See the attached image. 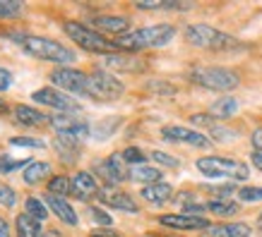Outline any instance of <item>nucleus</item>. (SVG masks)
<instances>
[{
    "label": "nucleus",
    "mask_w": 262,
    "mask_h": 237,
    "mask_svg": "<svg viewBox=\"0 0 262 237\" xmlns=\"http://www.w3.org/2000/svg\"><path fill=\"white\" fill-rule=\"evenodd\" d=\"M48 173H51V166L48 163H32V166L24 170V182L27 185H39L41 180H46Z\"/></svg>",
    "instance_id": "nucleus-26"
},
{
    "label": "nucleus",
    "mask_w": 262,
    "mask_h": 237,
    "mask_svg": "<svg viewBox=\"0 0 262 237\" xmlns=\"http://www.w3.org/2000/svg\"><path fill=\"white\" fill-rule=\"evenodd\" d=\"M253 146H255V151H260V149H262V129L253 132Z\"/></svg>",
    "instance_id": "nucleus-40"
},
{
    "label": "nucleus",
    "mask_w": 262,
    "mask_h": 237,
    "mask_svg": "<svg viewBox=\"0 0 262 237\" xmlns=\"http://www.w3.org/2000/svg\"><path fill=\"white\" fill-rule=\"evenodd\" d=\"M130 19L127 17H118V15H101V17H94V27L99 29H106V32H113V34H120L127 29Z\"/></svg>",
    "instance_id": "nucleus-24"
},
{
    "label": "nucleus",
    "mask_w": 262,
    "mask_h": 237,
    "mask_svg": "<svg viewBox=\"0 0 262 237\" xmlns=\"http://www.w3.org/2000/svg\"><path fill=\"white\" fill-rule=\"evenodd\" d=\"M161 225L176 230H200V228H209V223L202 216H188V214H178V216H161Z\"/></svg>",
    "instance_id": "nucleus-13"
},
{
    "label": "nucleus",
    "mask_w": 262,
    "mask_h": 237,
    "mask_svg": "<svg viewBox=\"0 0 262 237\" xmlns=\"http://www.w3.org/2000/svg\"><path fill=\"white\" fill-rule=\"evenodd\" d=\"M120 156H123V161H127V163H135V166H142V163H144V153L140 149H135V146L125 149Z\"/></svg>",
    "instance_id": "nucleus-34"
},
{
    "label": "nucleus",
    "mask_w": 262,
    "mask_h": 237,
    "mask_svg": "<svg viewBox=\"0 0 262 237\" xmlns=\"http://www.w3.org/2000/svg\"><path fill=\"white\" fill-rule=\"evenodd\" d=\"M0 237H10V228H8V223L0 218Z\"/></svg>",
    "instance_id": "nucleus-42"
},
{
    "label": "nucleus",
    "mask_w": 262,
    "mask_h": 237,
    "mask_svg": "<svg viewBox=\"0 0 262 237\" xmlns=\"http://www.w3.org/2000/svg\"><path fill=\"white\" fill-rule=\"evenodd\" d=\"M27 166V161H10V158L0 156V173L8 175V173H15V170H19V168Z\"/></svg>",
    "instance_id": "nucleus-32"
},
{
    "label": "nucleus",
    "mask_w": 262,
    "mask_h": 237,
    "mask_svg": "<svg viewBox=\"0 0 262 237\" xmlns=\"http://www.w3.org/2000/svg\"><path fill=\"white\" fill-rule=\"evenodd\" d=\"M46 204L51 206V211H53V214H56L63 223H68V225H77V214L72 211V206L68 204L63 197L48 194V197H46Z\"/></svg>",
    "instance_id": "nucleus-17"
},
{
    "label": "nucleus",
    "mask_w": 262,
    "mask_h": 237,
    "mask_svg": "<svg viewBox=\"0 0 262 237\" xmlns=\"http://www.w3.org/2000/svg\"><path fill=\"white\" fill-rule=\"evenodd\" d=\"M257 225H260V228H262V214H260V221H257Z\"/></svg>",
    "instance_id": "nucleus-46"
},
{
    "label": "nucleus",
    "mask_w": 262,
    "mask_h": 237,
    "mask_svg": "<svg viewBox=\"0 0 262 237\" xmlns=\"http://www.w3.org/2000/svg\"><path fill=\"white\" fill-rule=\"evenodd\" d=\"M238 199H243V201H262V187H243V190H238Z\"/></svg>",
    "instance_id": "nucleus-35"
},
{
    "label": "nucleus",
    "mask_w": 262,
    "mask_h": 237,
    "mask_svg": "<svg viewBox=\"0 0 262 237\" xmlns=\"http://www.w3.org/2000/svg\"><path fill=\"white\" fill-rule=\"evenodd\" d=\"M22 12V3L17 0H0V19H10Z\"/></svg>",
    "instance_id": "nucleus-30"
},
{
    "label": "nucleus",
    "mask_w": 262,
    "mask_h": 237,
    "mask_svg": "<svg viewBox=\"0 0 262 237\" xmlns=\"http://www.w3.org/2000/svg\"><path fill=\"white\" fill-rule=\"evenodd\" d=\"M10 84H12V74H10L8 70H3V67H0V91H5Z\"/></svg>",
    "instance_id": "nucleus-39"
},
{
    "label": "nucleus",
    "mask_w": 262,
    "mask_h": 237,
    "mask_svg": "<svg viewBox=\"0 0 262 237\" xmlns=\"http://www.w3.org/2000/svg\"><path fill=\"white\" fill-rule=\"evenodd\" d=\"M185 39L188 43L198 48H207V50H226V48L236 46V39L229 34L219 32L214 27H207V24H190L185 29Z\"/></svg>",
    "instance_id": "nucleus-3"
},
{
    "label": "nucleus",
    "mask_w": 262,
    "mask_h": 237,
    "mask_svg": "<svg viewBox=\"0 0 262 237\" xmlns=\"http://www.w3.org/2000/svg\"><path fill=\"white\" fill-rule=\"evenodd\" d=\"M106 67L111 70H118V72H140L144 70V65L140 58H130V56H106Z\"/></svg>",
    "instance_id": "nucleus-20"
},
{
    "label": "nucleus",
    "mask_w": 262,
    "mask_h": 237,
    "mask_svg": "<svg viewBox=\"0 0 262 237\" xmlns=\"http://www.w3.org/2000/svg\"><path fill=\"white\" fill-rule=\"evenodd\" d=\"M123 156L120 153H113L108 161H103V163H96V168H99V173H101V177H106L108 182H113V185H118V182L127 180L130 175H127V170L123 168Z\"/></svg>",
    "instance_id": "nucleus-12"
},
{
    "label": "nucleus",
    "mask_w": 262,
    "mask_h": 237,
    "mask_svg": "<svg viewBox=\"0 0 262 237\" xmlns=\"http://www.w3.org/2000/svg\"><path fill=\"white\" fill-rule=\"evenodd\" d=\"M207 192H212V194H216V197H229L231 192H238L233 185H222V187H205Z\"/></svg>",
    "instance_id": "nucleus-37"
},
{
    "label": "nucleus",
    "mask_w": 262,
    "mask_h": 237,
    "mask_svg": "<svg viewBox=\"0 0 262 237\" xmlns=\"http://www.w3.org/2000/svg\"><path fill=\"white\" fill-rule=\"evenodd\" d=\"M92 218H94L96 223H101V225H111V216L99 211V208H92Z\"/></svg>",
    "instance_id": "nucleus-38"
},
{
    "label": "nucleus",
    "mask_w": 262,
    "mask_h": 237,
    "mask_svg": "<svg viewBox=\"0 0 262 237\" xmlns=\"http://www.w3.org/2000/svg\"><path fill=\"white\" fill-rule=\"evenodd\" d=\"M10 144H12V146H27V149H43V146H46L41 139H29V137H12Z\"/></svg>",
    "instance_id": "nucleus-31"
},
{
    "label": "nucleus",
    "mask_w": 262,
    "mask_h": 237,
    "mask_svg": "<svg viewBox=\"0 0 262 237\" xmlns=\"http://www.w3.org/2000/svg\"><path fill=\"white\" fill-rule=\"evenodd\" d=\"M32 98L36 103H41V106H51V108H56V111H60V113L80 111V103L72 101L70 96L60 94L58 89H51V87H43V89H39V91H34Z\"/></svg>",
    "instance_id": "nucleus-9"
},
{
    "label": "nucleus",
    "mask_w": 262,
    "mask_h": 237,
    "mask_svg": "<svg viewBox=\"0 0 262 237\" xmlns=\"http://www.w3.org/2000/svg\"><path fill=\"white\" fill-rule=\"evenodd\" d=\"M151 158L157 161V163H161V166H168V168H178L181 166V161L173 156H166L164 151H151Z\"/></svg>",
    "instance_id": "nucleus-36"
},
{
    "label": "nucleus",
    "mask_w": 262,
    "mask_h": 237,
    "mask_svg": "<svg viewBox=\"0 0 262 237\" xmlns=\"http://www.w3.org/2000/svg\"><path fill=\"white\" fill-rule=\"evenodd\" d=\"M253 166L257 170H262V149L260 151H253Z\"/></svg>",
    "instance_id": "nucleus-41"
},
{
    "label": "nucleus",
    "mask_w": 262,
    "mask_h": 237,
    "mask_svg": "<svg viewBox=\"0 0 262 237\" xmlns=\"http://www.w3.org/2000/svg\"><path fill=\"white\" fill-rule=\"evenodd\" d=\"M173 197V187L166 182H157V185H147L142 190V199H147L149 204H166Z\"/></svg>",
    "instance_id": "nucleus-19"
},
{
    "label": "nucleus",
    "mask_w": 262,
    "mask_h": 237,
    "mask_svg": "<svg viewBox=\"0 0 262 237\" xmlns=\"http://www.w3.org/2000/svg\"><path fill=\"white\" fill-rule=\"evenodd\" d=\"M173 36H176V29L171 24H157V27H144V29H137V32L123 34V36H118L113 41V46L133 53V50H142V48L166 46Z\"/></svg>",
    "instance_id": "nucleus-2"
},
{
    "label": "nucleus",
    "mask_w": 262,
    "mask_h": 237,
    "mask_svg": "<svg viewBox=\"0 0 262 237\" xmlns=\"http://www.w3.org/2000/svg\"><path fill=\"white\" fill-rule=\"evenodd\" d=\"M43 237H60V232H58V230H46Z\"/></svg>",
    "instance_id": "nucleus-44"
},
{
    "label": "nucleus",
    "mask_w": 262,
    "mask_h": 237,
    "mask_svg": "<svg viewBox=\"0 0 262 237\" xmlns=\"http://www.w3.org/2000/svg\"><path fill=\"white\" fill-rule=\"evenodd\" d=\"M192 82L214 91H231L238 87V74L229 67H198L192 72Z\"/></svg>",
    "instance_id": "nucleus-5"
},
{
    "label": "nucleus",
    "mask_w": 262,
    "mask_h": 237,
    "mask_svg": "<svg viewBox=\"0 0 262 237\" xmlns=\"http://www.w3.org/2000/svg\"><path fill=\"white\" fill-rule=\"evenodd\" d=\"M72 194L80 199V201L99 197V185H96V180L92 177V173H77L72 177Z\"/></svg>",
    "instance_id": "nucleus-14"
},
{
    "label": "nucleus",
    "mask_w": 262,
    "mask_h": 237,
    "mask_svg": "<svg viewBox=\"0 0 262 237\" xmlns=\"http://www.w3.org/2000/svg\"><path fill=\"white\" fill-rule=\"evenodd\" d=\"M99 201H103L106 206H113V208H120V211H127V214H137V204L127 197L125 192L101 190L99 192Z\"/></svg>",
    "instance_id": "nucleus-15"
},
{
    "label": "nucleus",
    "mask_w": 262,
    "mask_h": 237,
    "mask_svg": "<svg viewBox=\"0 0 262 237\" xmlns=\"http://www.w3.org/2000/svg\"><path fill=\"white\" fill-rule=\"evenodd\" d=\"M87 74L80 70H72V67H58V70L51 72V82L56 87L65 89V91H72V94H82L87 96Z\"/></svg>",
    "instance_id": "nucleus-8"
},
{
    "label": "nucleus",
    "mask_w": 262,
    "mask_h": 237,
    "mask_svg": "<svg viewBox=\"0 0 262 237\" xmlns=\"http://www.w3.org/2000/svg\"><path fill=\"white\" fill-rule=\"evenodd\" d=\"M161 137L166 142H183V144H190V146H198V149H207L209 146V139L205 135H200L195 129H188V127H181V125L164 127Z\"/></svg>",
    "instance_id": "nucleus-11"
},
{
    "label": "nucleus",
    "mask_w": 262,
    "mask_h": 237,
    "mask_svg": "<svg viewBox=\"0 0 262 237\" xmlns=\"http://www.w3.org/2000/svg\"><path fill=\"white\" fill-rule=\"evenodd\" d=\"M207 208L216 216H233L238 214V204H233V201H224V199H214V201H209Z\"/></svg>",
    "instance_id": "nucleus-28"
},
{
    "label": "nucleus",
    "mask_w": 262,
    "mask_h": 237,
    "mask_svg": "<svg viewBox=\"0 0 262 237\" xmlns=\"http://www.w3.org/2000/svg\"><path fill=\"white\" fill-rule=\"evenodd\" d=\"M53 149L58 151V156H63L65 163H72L77 158V151H80V139H75L70 135H58L53 139Z\"/></svg>",
    "instance_id": "nucleus-16"
},
{
    "label": "nucleus",
    "mask_w": 262,
    "mask_h": 237,
    "mask_svg": "<svg viewBox=\"0 0 262 237\" xmlns=\"http://www.w3.org/2000/svg\"><path fill=\"white\" fill-rule=\"evenodd\" d=\"M63 29L77 46L89 50V53H106V50H113V48H116L111 41H106L99 32L89 29V27H84V24H80V22H65Z\"/></svg>",
    "instance_id": "nucleus-6"
},
{
    "label": "nucleus",
    "mask_w": 262,
    "mask_h": 237,
    "mask_svg": "<svg viewBox=\"0 0 262 237\" xmlns=\"http://www.w3.org/2000/svg\"><path fill=\"white\" fill-rule=\"evenodd\" d=\"M12 113H15L17 122H22V125H27V127H39L46 122V115L41 111H36V108H32V106H22V103H19V106L12 108Z\"/></svg>",
    "instance_id": "nucleus-18"
},
{
    "label": "nucleus",
    "mask_w": 262,
    "mask_h": 237,
    "mask_svg": "<svg viewBox=\"0 0 262 237\" xmlns=\"http://www.w3.org/2000/svg\"><path fill=\"white\" fill-rule=\"evenodd\" d=\"M130 177H133L135 182H144V187H147V185H157V182H161L159 168H149V166H135L133 170H130Z\"/></svg>",
    "instance_id": "nucleus-25"
},
{
    "label": "nucleus",
    "mask_w": 262,
    "mask_h": 237,
    "mask_svg": "<svg viewBox=\"0 0 262 237\" xmlns=\"http://www.w3.org/2000/svg\"><path fill=\"white\" fill-rule=\"evenodd\" d=\"M48 122L53 125L58 135H70L75 139H84L89 135L87 122H82L80 118H72V115H65V113H58V115H51Z\"/></svg>",
    "instance_id": "nucleus-10"
},
{
    "label": "nucleus",
    "mask_w": 262,
    "mask_h": 237,
    "mask_svg": "<svg viewBox=\"0 0 262 237\" xmlns=\"http://www.w3.org/2000/svg\"><path fill=\"white\" fill-rule=\"evenodd\" d=\"M94 237H113V230H94Z\"/></svg>",
    "instance_id": "nucleus-43"
},
{
    "label": "nucleus",
    "mask_w": 262,
    "mask_h": 237,
    "mask_svg": "<svg viewBox=\"0 0 262 237\" xmlns=\"http://www.w3.org/2000/svg\"><path fill=\"white\" fill-rule=\"evenodd\" d=\"M17 237H43L46 230H41V223L36 218H32L29 214H19L15 221Z\"/></svg>",
    "instance_id": "nucleus-21"
},
{
    "label": "nucleus",
    "mask_w": 262,
    "mask_h": 237,
    "mask_svg": "<svg viewBox=\"0 0 262 237\" xmlns=\"http://www.w3.org/2000/svg\"><path fill=\"white\" fill-rule=\"evenodd\" d=\"M48 194H60V197H65V194H72V180H68L65 175H56L53 180L48 182Z\"/></svg>",
    "instance_id": "nucleus-27"
},
{
    "label": "nucleus",
    "mask_w": 262,
    "mask_h": 237,
    "mask_svg": "<svg viewBox=\"0 0 262 237\" xmlns=\"http://www.w3.org/2000/svg\"><path fill=\"white\" fill-rule=\"evenodd\" d=\"M15 190L8 187V185H0V206H5V208H12L15 206Z\"/></svg>",
    "instance_id": "nucleus-33"
},
{
    "label": "nucleus",
    "mask_w": 262,
    "mask_h": 237,
    "mask_svg": "<svg viewBox=\"0 0 262 237\" xmlns=\"http://www.w3.org/2000/svg\"><path fill=\"white\" fill-rule=\"evenodd\" d=\"M0 113H8V103L0 101Z\"/></svg>",
    "instance_id": "nucleus-45"
},
{
    "label": "nucleus",
    "mask_w": 262,
    "mask_h": 237,
    "mask_svg": "<svg viewBox=\"0 0 262 237\" xmlns=\"http://www.w3.org/2000/svg\"><path fill=\"white\" fill-rule=\"evenodd\" d=\"M24 211H27V214L32 216V218H36V221H43V218H46L48 216V211H46V204H43V201H41V199H27V204H24Z\"/></svg>",
    "instance_id": "nucleus-29"
},
{
    "label": "nucleus",
    "mask_w": 262,
    "mask_h": 237,
    "mask_svg": "<svg viewBox=\"0 0 262 237\" xmlns=\"http://www.w3.org/2000/svg\"><path fill=\"white\" fill-rule=\"evenodd\" d=\"M238 111V101L233 96H222L219 101L212 103V118L214 120H229Z\"/></svg>",
    "instance_id": "nucleus-23"
},
{
    "label": "nucleus",
    "mask_w": 262,
    "mask_h": 237,
    "mask_svg": "<svg viewBox=\"0 0 262 237\" xmlns=\"http://www.w3.org/2000/svg\"><path fill=\"white\" fill-rule=\"evenodd\" d=\"M198 170L205 177H231V180H248L246 163L233 161V158H219V156H205L198 161Z\"/></svg>",
    "instance_id": "nucleus-4"
},
{
    "label": "nucleus",
    "mask_w": 262,
    "mask_h": 237,
    "mask_svg": "<svg viewBox=\"0 0 262 237\" xmlns=\"http://www.w3.org/2000/svg\"><path fill=\"white\" fill-rule=\"evenodd\" d=\"M207 232L212 237H248L250 228L246 223H224V225H209Z\"/></svg>",
    "instance_id": "nucleus-22"
},
{
    "label": "nucleus",
    "mask_w": 262,
    "mask_h": 237,
    "mask_svg": "<svg viewBox=\"0 0 262 237\" xmlns=\"http://www.w3.org/2000/svg\"><path fill=\"white\" fill-rule=\"evenodd\" d=\"M123 91H125L123 82L108 72H94L87 79V96L99 98V101H116L123 96Z\"/></svg>",
    "instance_id": "nucleus-7"
},
{
    "label": "nucleus",
    "mask_w": 262,
    "mask_h": 237,
    "mask_svg": "<svg viewBox=\"0 0 262 237\" xmlns=\"http://www.w3.org/2000/svg\"><path fill=\"white\" fill-rule=\"evenodd\" d=\"M17 46L22 48L24 53H29L36 60H46V63H60L70 65L75 60V50H70L68 46L58 43L53 39H43V36H27V34H17L12 39Z\"/></svg>",
    "instance_id": "nucleus-1"
}]
</instances>
